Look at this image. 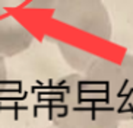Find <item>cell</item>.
I'll return each mask as SVG.
<instances>
[{
  "mask_svg": "<svg viewBox=\"0 0 133 128\" xmlns=\"http://www.w3.org/2000/svg\"><path fill=\"white\" fill-rule=\"evenodd\" d=\"M48 128H57V127H54V125H51V127H48Z\"/></svg>",
  "mask_w": 133,
  "mask_h": 128,
  "instance_id": "obj_6",
  "label": "cell"
},
{
  "mask_svg": "<svg viewBox=\"0 0 133 128\" xmlns=\"http://www.w3.org/2000/svg\"><path fill=\"white\" fill-rule=\"evenodd\" d=\"M41 15L47 13L51 31L45 38L101 57L113 38V23L102 0H32Z\"/></svg>",
  "mask_w": 133,
  "mask_h": 128,
  "instance_id": "obj_1",
  "label": "cell"
},
{
  "mask_svg": "<svg viewBox=\"0 0 133 128\" xmlns=\"http://www.w3.org/2000/svg\"><path fill=\"white\" fill-rule=\"evenodd\" d=\"M83 76L120 122L133 121V54L124 52L118 60L101 55Z\"/></svg>",
  "mask_w": 133,
  "mask_h": 128,
  "instance_id": "obj_3",
  "label": "cell"
},
{
  "mask_svg": "<svg viewBox=\"0 0 133 128\" xmlns=\"http://www.w3.org/2000/svg\"><path fill=\"white\" fill-rule=\"evenodd\" d=\"M38 15L32 0H0V55L15 57L32 45Z\"/></svg>",
  "mask_w": 133,
  "mask_h": 128,
  "instance_id": "obj_4",
  "label": "cell"
},
{
  "mask_svg": "<svg viewBox=\"0 0 133 128\" xmlns=\"http://www.w3.org/2000/svg\"><path fill=\"white\" fill-rule=\"evenodd\" d=\"M47 112L57 128H118L120 121L82 73L59 79L47 95Z\"/></svg>",
  "mask_w": 133,
  "mask_h": 128,
  "instance_id": "obj_2",
  "label": "cell"
},
{
  "mask_svg": "<svg viewBox=\"0 0 133 128\" xmlns=\"http://www.w3.org/2000/svg\"><path fill=\"white\" fill-rule=\"evenodd\" d=\"M6 81H8V66H6L4 57L0 55V90L3 89Z\"/></svg>",
  "mask_w": 133,
  "mask_h": 128,
  "instance_id": "obj_5",
  "label": "cell"
}]
</instances>
